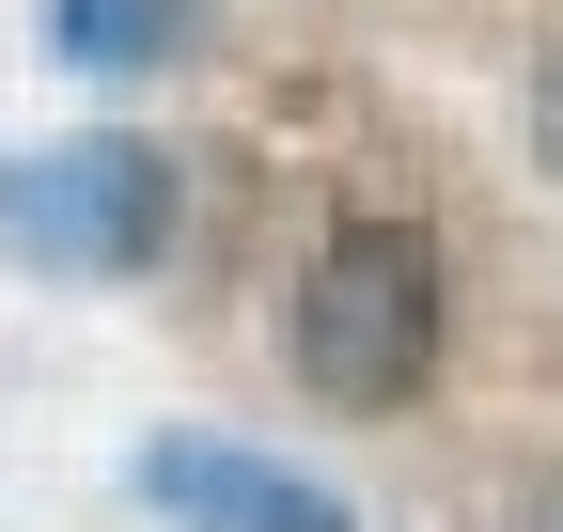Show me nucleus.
I'll list each match as a JSON object with an SVG mask.
<instances>
[{"label": "nucleus", "mask_w": 563, "mask_h": 532, "mask_svg": "<svg viewBox=\"0 0 563 532\" xmlns=\"http://www.w3.org/2000/svg\"><path fill=\"white\" fill-rule=\"evenodd\" d=\"M282 329H298V376L329 408H407L422 361H439V235L422 220H329Z\"/></svg>", "instance_id": "1"}, {"label": "nucleus", "mask_w": 563, "mask_h": 532, "mask_svg": "<svg viewBox=\"0 0 563 532\" xmlns=\"http://www.w3.org/2000/svg\"><path fill=\"white\" fill-rule=\"evenodd\" d=\"M0 251L63 266V282H125V266L173 251V157L95 125V142H47L32 173H0Z\"/></svg>", "instance_id": "2"}, {"label": "nucleus", "mask_w": 563, "mask_h": 532, "mask_svg": "<svg viewBox=\"0 0 563 532\" xmlns=\"http://www.w3.org/2000/svg\"><path fill=\"white\" fill-rule=\"evenodd\" d=\"M141 501L173 532H361V501L282 470V454H235V439H141Z\"/></svg>", "instance_id": "3"}, {"label": "nucleus", "mask_w": 563, "mask_h": 532, "mask_svg": "<svg viewBox=\"0 0 563 532\" xmlns=\"http://www.w3.org/2000/svg\"><path fill=\"white\" fill-rule=\"evenodd\" d=\"M63 63H95V79H141V63H173L203 32V0H47Z\"/></svg>", "instance_id": "4"}, {"label": "nucleus", "mask_w": 563, "mask_h": 532, "mask_svg": "<svg viewBox=\"0 0 563 532\" xmlns=\"http://www.w3.org/2000/svg\"><path fill=\"white\" fill-rule=\"evenodd\" d=\"M532 142H548V173H563V47H548V79H532Z\"/></svg>", "instance_id": "5"}, {"label": "nucleus", "mask_w": 563, "mask_h": 532, "mask_svg": "<svg viewBox=\"0 0 563 532\" xmlns=\"http://www.w3.org/2000/svg\"><path fill=\"white\" fill-rule=\"evenodd\" d=\"M517 532H563V486H532V501H517Z\"/></svg>", "instance_id": "6"}]
</instances>
